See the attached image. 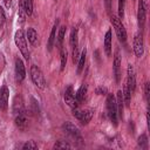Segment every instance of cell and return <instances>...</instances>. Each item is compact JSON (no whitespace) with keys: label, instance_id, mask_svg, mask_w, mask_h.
<instances>
[{"label":"cell","instance_id":"cell-1","mask_svg":"<svg viewBox=\"0 0 150 150\" xmlns=\"http://www.w3.org/2000/svg\"><path fill=\"white\" fill-rule=\"evenodd\" d=\"M14 41H15V45L16 47L19 48L20 53L22 54V56L28 60L29 59V50H28V46H27V41H26V36H25V33L22 29H19L15 32V35H14Z\"/></svg>","mask_w":150,"mask_h":150},{"label":"cell","instance_id":"cell-2","mask_svg":"<svg viewBox=\"0 0 150 150\" xmlns=\"http://www.w3.org/2000/svg\"><path fill=\"white\" fill-rule=\"evenodd\" d=\"M107 112L108 116L114 124V127L117 125V105H116V97L112 94L107 95Z\"/></svg>","mask_w":150,"mask_h":150},{"label":"cell","instance_id":"cell-3","mask_svg":"<svg viewBox=\"0 0 150 150\" xmlns=\"http://www.w3.org/2000/svg\"><path fill=\"white\" fill-rule=\"evenodd\" d=\"M30 79H32L33 83L39 89H45L46 88V79H45V75L41 71V69L38 66H35V64H33L30 67Z\"/></svg>","mask_w":150,"mask_h":150},{"label":"cell","instance_id":"cell-4","mask_svg":"<svg viewBox=\"0 0 150 150\" xmlns=\"http://www.w3.org/2000/svg\"><path fill=\"white\" fill-rule=\"evenodd\" d=\"M110 20H111L112 27H114V29H115V33H116L118 40H120L122 43H124V42L127 41V30H125L123 23L121 22V19L112 14V15L110 16Z\"/></svg>","mask_w":150,"mask_h":150},{"label":"cell","instance_id":"cell-5","mask_svg":"<svg viewBox=\"0 0 150 150\" xmlns=\"http://www.w3.org/2000/svg\"><path fill=\"white\" fill-rule=\"evenodd\" d=\"M71 112H73V116L77 118L82 124H88V122L91 120L93 114H94L91 109H80L79 107L73 108Z\"/></svg>","mask_w":150,"mask_h":150},{"label":"cell","instance_id":"cell-6","mask_svg":"<svg viewBox=\"0 0 150 150\" xmlns=\"http://www.w3.org/2000/svg\"><path fill=\"white\" fill-rule=\"evenodd\" d=\"M148 12V1L146 0H138V12H137V20H138V27L141 30L144 29L145 26V18Z\"/></svg>","mask_w":150,"mask_h":150},{"label":"cell","instance_id":"cell-7","mask_svg":"<svg viewBox=\"0 0 150 150\" xmlns=\"http://www.w3.org/2000/svg\"><path fill=\"white\" fill-rule=\"evenodd\" d=\"M134 53L137 57H141L144 53V42H143V34L136 33L134 38Z\"/></svg>","mask_w":150,"mask_h":150},{"label":"cell","instance_id":"cell-8","mask_svg":"<svg viewBox=\"0 0 150 150\" xmlns=\"http://www.w3.org/2000/svg\"><path fill=\"white\" fill-rule=\"evenodd\" d=\"M130 93L132 94L136 89V76H135V70H134V67L132 64H128V68H127V81H125Z\"/></svg>","mask_w":150,"mask_h":150},{"label":"cell","instance_id":"cell-9","mask_svg":"<svg viewBox=\"0 0 150 150\" xmlns=\"http://www.w3.org/2000/svg\"><path fill=\"white\" fill-rule=\"evenodd\" d=\"M114 75H115V81L116 83H120L121 81V54L120 49H115L114 54Z\"/></svg>","mask_w":150,"mask_h":150},{"label":"cell","instance_id":"cell-10","mask_svg":"<svg viewBox=\"0 0 150 150\" xmlns=\"http://www.w3.org/2000/svg\"><path fill=\"white\" fill-rule=\"evenodd\" d=\"M64 102H66L71 109L79 107V102H77L76 98H75V93H74L73 86H68V87L66 88V91H64Z\"/></svg>","mask_w":150,"mask_h":150},{"label":"cell","instance_id":"cell-11","mask_svg":"<svg viewBox=\"0 0 150 150\" xmlns=\"http://www.w3.org/2000/svg\"><path fill=\"white\" fill-rule=\"evenodd\" d=\"M15 77L18 82H22L26 77V69L22 60L20 57L15 59Z\"/></svg>","mask_w":150,"mask_h":150},{"label":"cell","instance_id":"cell-12","mask_svg":"<svg viewBox=\"0 0 150 150\" xmlns=\"http://www.w3.org/2000/svg\"><path fill=\"white\" fill-rule=\"evenodd\" d=\"M8 97H9V89L6 84L0 88V110L6 111L8 108Z\"/></svg>","mask_w":150,"mask_h":150},{"label":"cell","instance_id":"cell-13","mask_svg":"<svg viewBox=\"0 0 150 150\" xmlns=\"http://www.w3.org/2000/svg\"><path fill=\"white\" fill-rule=\"evenodd\" d=\"M62 129H63L67 134H69L70 136H73V137H75V138H79V139L81 141V132H80L79 128H77L75 124H73V123H70V122H64V123L62 124Z\"/></svg>","mask_w":150,"mask_h":150},{"label":"cell","instance_id":"cell-14","mask_svg":"<svg viewBox=\"0 0 150 150\" xmlns=\"http://www.w3.org/2000/svg\"><path fill=\"white\" fill-rule=\"evenodd\" d=\"M15 124H16V127H18L20 130H25V129L27 128L28 120H27L26 110H23V111H21L20 114L16 115V117H15Z\"/></svg>","mask_w":150,"mask_h":150},{"label":"cell","instance_id":"cell-15","mask_svg":"<svg viewBox=\"0 0 150 150\" xmlns=\"http://www.w3.org/2000/svg\"><path fill=\"white\" fill-rule=\"evenodd\" d=\"M25 108H23V98L21 95H16L13 100V112L15 115L20 114L21 111H23Z\"/></svg>","mask_w":150,"mask_h":150},{"label":"cell","instance_id":"cell-16","mask_svg":"<svg viewBox=\"0 0 150 150\" xmlns=\"http://www.w3.org/2000/svg\"><path fill=\"white\" fill-rule=\"evenodd\" d=\"M116 105H117V116H120L122 118L123 117V109H124V101H123L122 90H118L117 91V95H116Z\"/></svg>","mask_w":150,"mask_h":150},{"label":"cell","instance_id":"cell-17","mask_svg":"<svg viewBox=\"0 0 150 150\" xmlns=\"http://www.w3.org/2000/svg\"><path fill=\"white\" fill-rule=\"evenodd\" d=\"M57 26H59V20H56V22L54 23V26L50 30V35H49L48 43H47V48H48L49 52L53 49V46H54V42H55V39H56V28H57Z\"/></svg>","mask_w":150,"mask_h":150},{"label":"cell","instance_id":"cell-18","mask_svg":"<svg viewBox=\"0 0 150 150\" xmlns=\"http://www.w3.org/2000/svg\"><path fill=\"white\" fill-rule=\"evenodd\" d=\"M104 52L107 56L111 55V30H108L104 36Z\"/></svg>","mask_w":150,"mask_h":150},{"label":"cell","instance_id":"cell-19","mask_svg":"<svg viewBox=\"0 0 150 150\" xmlns=\"http://www.w3.org/2000/svg\"><path fill=\"white\" fill-rule=\"evenodd\" d=\"M87 91H88V87H87V84H82L80 88H79V90L76 91V94H75V98H76V101L79 102V103H81L82 101H84V98H86V96H87Z\"/></svg>","mask_w":150,"mask_h":150},{"label":"cell","instance_id":"cell-20","mask_svg":"<svg viewBox=\"0 0 150 150\" xmlns=\"http://www.w3.org/2000/svg\"><path fill=\"white\" fill-rule=\"evenodd\" d=\"M27 38H28V41L33 45V46H36L38 45V33L34 28H28L27 29Z\"/></svg>","mask_w":150,"mask_h":150},{"label":"cell","instance_id":"cell-21","mask_svg":"<svg viewBox=\"0 0 150 150\" xmlns=\"http://www.w3.org/2000/svg\"><path fill=\"white\" fill-rule=\"evenodd\" d=\"M86 56H87V49L84 48L79 57V63H77V74L80 75L84 68V63H86Z\"/></svg>","mask_w":150,"mask_h":150},{"label":"cell","instance_id":"cell-22","mask_svg":"<svg viewBox=\"0 0 150 150\" xmlns=\"http://www.w3.org/2000/svg\"><path fill=\"white\" fill-rule=\"evenodd\" d=\"M122 95H123V101H124V104L127 107L130 105V97H131V93L127 86V83H124L123 86V90H122Z\"/></svg>","mask_w":150,"mask_h":150},{"label":"cell","instance_id":"cell-23","mask_svg":"<svg viewBox=\"0 0 150 150\" xmlns=\"http://www.w3.org/2000/svg\"><path fill=\"white\" fill-rule=\"evenodd\" d=\"M67 56H68V53H67L66 48H61V50H60V57H61V67H60V69H61V71H63L64 68H66Z\"/></svg>","mask_w":150,"mask_h":150},{"label":"cell","instance_id":"cell-24","mask_svg":"<svg viewBox=\"0 0 150 150\" xmlns=\"http://www.w3.org/2000/svg\"><path fill=\"white\" fill-rule=\"evenodd\" d=\"M77 28H73L70 32V46L71 48H77Z\"/></svg>","mask_w":150,"mask_h":150},{"label":"cell","instance_id":"cell-25","mask_svg":"<svg viewBox=\"0 0 150 150\" xmlns=\"http://www.w3.org/2000/svg\"><path fill=\"white\" fill-rule=\"evenodd\" d=\"M66 26H61L59 28V33H57V45L59 47L61 48V45L63 42V39H64V34H66Z\"/></svg>","mask_w":150,"mask_h":150},{"label":"cell","instance_id":"cell-26","mask_svg":"<svg viewBox=\"0 0 150 150\" xmlns=\"http://www.w3.org/2000/svg\"><path fill=\"white\" fill-rule=\"evenodd\" d=\"M23 7H25V12L26 15H32L33 13V0H23Z\"/></svg>","mask_w":150,"mask_h":150},{"label":"cell","instance_id":"cell-27","mask_svg":"<svg viewBox=\"0 0 150 150\" xmlns=\"http://www.w3.org/2000/svg\"><path fill=\"white\" fill-rule=\"evenodd\" d=\"M138 145L141 146V149H148V137L145 134H142L138 137Z\"/></svg>","mask_w":150,"mask_h":150},{"label":"cell","instance_id":"cell-28","mask_svg":"<svg viewBox=\"0 0 150 150\" xmlns=\"http://www.w3.org/2000/svg\"><path fill=\"white\" fill-rule=\"evenodd\" d=\"M26 16V12H25V7H23V0H20L19 2V19L21 22H23Z\"/></svg>","mask_w":150,"mask_h":150},{"label":"cell","instance_id":"cell-29","mask_svg":"<svg viewBox=\"0 0 150 150\" xmlns=\"http://www.w3.org/2000/svg\"><path fill=\"white\" fill-rule=\"evenodd\" d=\"M54 149H69L70 145L66 142V141H57L54 145H53Z\"/></svg>","mask_w":150,"mask_h":150},{"label":"cell","instance_id":"cell-30","mask_svg":"<svg viewBox=\"0 0 150 150\" xmlns=\"http://www.w3.org/2000/svg\"><path fill=\"white\" fill-rule=\"evenodd\" d=\"M22 149H23V150H27V149H28V150H30V149H32V150H36V149H38V144H36L34 141H28V142H26V143L22 145Z\"/></svg>","mask_w":150,"mask_h":150},{"label":"cell","instance_id":"cell-31","mask_svg":"<svg viewBox=\"0 0 150 150\" xmlns=\"http://www.w3.org/2000/svg\"><path fill=\"white\" fill-rule=\"evenodd\" d=\"M149 94H150V84H149V82H146L144 84V96H145L146 102L149 101Z\"/></svg>","mask_w":150,"mask_h":150},{"label":"cell","instance_id":"cell-32","mask_svg":"<svg viewBox=\"0 0 150 150\" xmlns=\"http://www.w3.org/2000/svg\"><path fill=\"white\" fill-rule=\"evenodd\" d=\"M5 20H6V15H5V11L4 8L0 6V26H2L5 23Z\"/></svg>","mask_w":150,"mask_h":150},{"label":"cell","instance_id":"cell-33","mask_svg":"<svg viewBox=\"0 0 150 150\" xmlns=\"http://www.w3.org/2000/svg\"><path fill=\"white\" fill-rule=\"evenodd\" d=\"M105 2V8H107V12L109 14H111V0H104Z\"/></svg>","mask_w":150,"mask_h":150},{"label":"cell","instance_id":"cell-34","mask_svg":"<svg viewBox=\"0 0 150 150\" xmlns=\"http://www.w3.org/2000/svg\"><path fill=\"white\" fill-rule=\"evenodd\" d=\"M96 94H98V95L107 94V88H104V87H98V88L96 89Z\"/></svg>","mask_w":150,"mask_h":150},{"label":"cell","instance_id":"cell-35","mask_svg":"<svg viewBox=\"0 0 150 150\" xmlns=\"http://www.w3.org/2000/svg\"><path fill=\"white\" fill-rule=\"evenodd\" d=\"M4 1H5V5L7 8H9L12 6V0H4Z\"/></svg>","mask_w":150,"mask_h":150},{"label":"cell","instance_id":"cell-36","mask_svg":"<svg viewBox=\"0 0 150 150\" xmlns=\"http://www.w3.org/2000/svg\"><path fill=\"white\" fill-rule=\"evenodd\" d=\"M55 1H57V0H55Z\"/></svg>","mask_w":150,"mask_h":150}]
</instances>
